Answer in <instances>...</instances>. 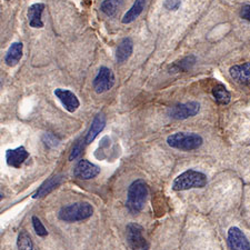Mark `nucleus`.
<instances>
[{"mask_svg": "<svg viewBox=\"0 0 250 250\" xmlns=\"http://www.w3.org/2000/svg\"><path fill=\"white\" fill-rule=\"evenodd\" d=\"M124 0H104L102 2V6H100V9H102L103 13L106 16H114L120 7L123 6Z\"/></svg>", "mask_w": 250, "mask_h": 250, "instance_id": "obj_19", "label": "nucleus"}, {"mask_svg": "<svg viewBox=\"0 0 250 250\" xmlns=\"http://www.w3.org/2000/svg\"><path fill=\"white\" fill-rule=\"evenodd\" d=\"M148 196V187L144 180L138 179L128 188L127 203L128 210L131 213H138L143 210Z\"/></svg>", "mask_w": 250, "mask_h": 250, "instance_id": "obj_1", "label": "nucleus"}, {"mask_svg": "<svg viewBox=\"0 0 250 250\" xmlns=\"http://www.w3.org/2000/svg\"><path fill=\"white\" fill-rule=\"evenodd\" d=\"M83 147L82 143H80V141H78V143L76 144L75 146H74V148H72L71 154H70V156H69V160L72 161L74 159L77 158V157H79V155L82 154V151H83Z\"/></svg>", "mask_w": 250, "mask_h": 250, "instance_id": "obj_25", "label": "nucleus"}, {"mask_svg": "<svg viewBox=\"0 0 250 250\" xmlns=\"http://www.w3.org/2000/svg\"><path fill=\"white\" fill-rule=\"evenodd\" d=\"M22 48L23 46L21 42H14L13 45L9 47L5 57V62L7 66L15 67L16 64H18L20 59L22 57Z\"/></svg>", "mask_w": 250, "mask_h": 250, "instance_id": "obj_16", "label": "nucleus"}, {"mask_svg": "<svg viewBox=\"0 0 250 250\" xmlns=\"http://www.w3.org/2000/svg\"><path fill=\"white\" fill-rule=\"evenodd\" d=\"M99 172H100L99 167H97L96 165L91 164L90 161L83 159L80 160L77 164V166H76L74 170V175L79 179L89 180V179L95 178L96 176H98Z\"/></svg>", "mask_w": 250, "mask_h": 250, "instance_id": "obj_10", "label": "nucleus"}, {"mask_svg": "<svg viewBox=\"0 0 250 250\" xmlns=\"http://www.w3.org/2000/svg\"><path fill=\"white\" fill-rule=\"evenodd\" d=\"M240 16H241V18L247 20V21L250 22V5H246L241 8Z\"/></svg>", "mask_w": 250, "mask_h": 250, "instance_id": "obj_27", "label": "nucleus"}, {"mask_svg": "<svg viewBox=\"0 0 250 250\" xmlns=\"http://www.w3.org/2000/svg\"><path fill=\"white\" fill-rule=\"evenodd\" d=\"M115 84V76L109 68L102 67L98 71V75L96 76L92 83L94 89L97 94H103Z\"/></svg>", "mask_w": 250, "mask_h": 250, "instance_id": "obj_7", "label": "nucleus"}, {"mask_svg": "<svg viewBox=\"0 0 250 250\" xmlns=\"http://www.w3.org/2000/svg\"><path fill=\"white\" fill-rule=\"evenodd\" d=\"M94 208L89 203H75L64 206L58 212V218L66 223H76L90 218Z\"/></svg>", "mask_w": 250, "mask_h": 250, "instance_id": "obj_2", "label": "nucleus"}, {"mask_svg": "<svg viewBox=\"0 0 250 250\" xmlns=\"http://www.w3.org/2000/svg\"><path fill=\"white\" fill-rule=\"evenodd\" d=\"M60 181H62V176H55L52 177V178L48 179L40 186V188L38 189L37 192L35 193L34 197L35 198H42V197L47 196L48 193L54 190V189L58 186Z\"/></svg>", "mask_w": 250, "mask_h": 250, "instance_id": "obj_18", "label": "nucleus"}, {"mask_svg": "<svg viewBox=\"0 0 250 250\" xmlns=\"http://www.w3.org/2000/svg\"><path fill=\"white\" fill-rule=\"evenodd\" d=\"M45 9L43 3H34L28 8V20L32 28H42L43 22L42 19V11Z\"/></svg>", "mask_w": 250, "mask_h": 250, "instance_id": "obj_13", "label": "nucleus"}, {"mask_svg": "<svg viewBox=\"0 0 250 250\" xmlns=\"http://www.w3.org/2000/svg\"><path fill=\"white\" fill-rule=\"evenodd\" d=\"M212 96L215 100L220 104H227L230 102V94L226 89L224 84L219 83L218 86H216L212 89Z\"/></svg>", "mask_w": 250, "mask_h": 250, "instance_id": "obj_20", "label": "nucleus"}, {"mask_svg": "<svg viewBox=\"0 0 250 250\" xmlns=\"http://www.w3.org/2000/svg\"><path fill=\"white\" fill-rule=\"evenodd\" d=\"M207 185V176L196 170H187L173 180L172 189L175 191L188 190L193 188H204Z\"/></svg>", "mask_w": 250, "mask_h": 250, "instance_id": "obj_4", "label": "nucleus"}, {"mask_svg": "<svg viewBox=\"0 0 250 250\" xmlns=\"http://www.w3.org/2000/svg\"><path fill=\"white\" fill-rule=\"evenodd\" d=\"M181 5V0H165L164 6L168 10H177Z\"/></svg>", "mask_w": 250, "mask_h": 250, "instance_id": "obj_26", "label": "nucleus"}, {"mask_svg": "<svg viewBox=\"0 0 250 250\" xmlns=\"http://www.w3.org/2000/svg\"><path fill=\"white\" fill-rule=\"evenodd\" d=\"M18 250H36L35 245L32 243L30 236L26 230H21L18 235L17 239Z\"/></svg>", "mask_w": 250, "mask_h": 250, "instance_id": "obj_21", "label": "nucleus"}, {"mask_svg": "<svg viewBox=\"0 0 250 250\" xmlns=\"http://www.w3.org/2000/svg\"><path fill=\"white\" fill-rule=\"evenodd\" d=\"M147 0H136L134 5L129 9L126 15L123 18V23H130L139 17L140 14L143 13L145 6H146Z\"/></svg>", "mask_w": 250, "mask_h": 250, "instance_id": "obj_17", "label": "nucleus"}, {"mask_svg": "<svg viewBox=\"0 0 250 250\" xmlns=\"http://www.w3.org/2000/svg\"><path fill=\"white\" fill-rule=\"evenodd\" d=\"M42 140H43V143H45L46 146L51 147V148L58 146V144H59L58 139L56 138L54 135H51V134H46L45 136L42 137Z\"/></svg>", "mask_w": 250, "mask_h": 250, "instance_id": "obj_24", "label": "nucleus"}, {"mask_svg": "<svg viewBox=\"0 0 250 250\" xmlns=\"http://www.w3.org/2000/svg\"><path fill=\"white\" fill-rule=\"evenodd\" d=\"M29 152L26 150L25 147H18L16 149H9L6 152V161L8 166L13 168H20L22 164L28 159Z\"/></svg>", "mask_w": 250, "mask_h": 250, "instance_id": "obj_11", "label": "nucleus"}, {"mask_svg": "<svg viewBox=\"0 0 250 250\" xmlns=\"http://www.w3.org/2000/svg\"><path fill=\"white\" fill-rule=\"evenodd\" d=\"M31 221H32V226H34L35 231H36V233H37L39 237H45V236L48 235L47 229L45 228V226L42 225V221H40V219L38 218L37 216L32 217Z\"/></svg>", "mask_w": 250, "mask_h": 250, "instance_id": "obj_23", "label": "nucleus"}, {"mask_svg": "<svg viewBox=\"0 0 250 250\" xmlns=\"http://www.w3.org/2000/svg\"><path fill=\"white\" fill-rule=\"evenodd\" d=\"M54 94L60 100V103L62 104V106L67 111L75 112L79 108V100L77 98V96H76L72 91L68 89H62V88H57Z\"/></svg>", "mask_w": 250, "mask_h": 250, "instance_id": "obj_9", "label": "nucleus"}, {"mask_svg": "<svg viewBox=\"0 0 250 250\" xmlns=\"http://www.w3.org/2000/svg\"><path fill=\"white\" fill-rule=\"evenodd\" d=\"M196 59L193 56H189V57H186L185 59L181 60V62H179L178 63L173 64L172 69L176 70V71H186L188 70L189 68H190L193 63H195Z\"/></svg>", "mask_w": 250, "mask_h": 250, "instance_id": "obj_22", "label": "nucleus"}, {"mask_svg": "<svg viewBox=\"0 0 250 250\" xmlns=\"http://www.w3.org/2000/svg\"><path fill=\"white\" fill-rule=\"evenodd\" d=\"M104 126H106V117L102 114L97 115L95 117V119L92 120L89 131H88L86 139H84L86 144H91L92 141L96 139V137L104 130Z\"/></svg>", "mask_w": 250, "mask_h": 250, "instance_id": "obj_14", "label": "nucleus"}, {"mask_svg": "<svg viewBox=\"0 0 250 250\" xmlns=\"http://www.w3.org/2000/svg\"><path fill=\"white\" fill-rule=\"evenodd\" d=\"M200 110V104L197 102H189L186 104H178L169 108L168 115L173 119L184 120L196 116Z\"/></svg>", "mask_w": 250, "mask_h": 250, "instance_id": "obj_6", "label": "nucleus"}, {"mask_svg": "<svg viewBox=\"0 0 250 250\" xmlns=\"http://www.w3.org/2000/svg\"><path fill=\"white\" fill-rule=\"evenodd\" d=\"M229 74L236 83L250 87V62L232 66L229 69Z\"/></svg>", "mask_w": 250, "mask_h": 250, "instance_id": "obj_12", "label": "nucleus"}, {"mask_svg": "<svg viewBox=\"0 0 250 250\" xmlns=\"http://www.w3.org/2000/svg\"><path fill=\"white\" fill-rule=\"evenodd\" d=\"M228 244L231 250H250V244L247 237L238 227H231L229 229Z\"/></svg>", "mask_w": 250, "mask_h": 250, "instance_id": "obj_8", "label": "nucleus"}, {"mask_svg": "<svg viewBox=\"0 0 250 250\" xmlns=\"http://www.w3.org/2000/svg\"><path fill=\"white\" fill-rule=\"evenodd\" d=\"M144 229L138 224L127 226V241L132 250H149V244L143 236Z\"/></svg>", "mask_w": 250, "mask_h": 250, "instance_id": "obj_5", "label": "nucleus"}, {"mask_svg": "<svg viewBox=\"0 0 250 250\" xmlns=\"http://www.w3.org/2000/svg\"><path fill=\"white\" fill-rule=\"evenodd\" d=\"M132 49H134V42L130 38H124L122 42L119 43L118 48L116 51V60L117 62L123 63L130 58L132 54Z\"/></svg>", "mask_w": 250, "mask_h": 250, "instance_id": "obj_15", "label": "nucleus"}, {"mask_svg": "<svg viewBox=\"0 0 250 250\" xmlns=\"http://www.w3.org/2000/svg\"><path fill=\"white\" fill-rule=\"evenodd\" d=\"M203 143V137L195 132H177L167 138L168 146L184 151H191L198 149Z\"/></svg>", "mask_w": 250, "mask_h": 250, "instance_id": "obj_3", "label": "nucleus"}]
</instances>
